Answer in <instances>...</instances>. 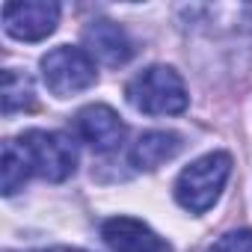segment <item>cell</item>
Here are the masks:
<instances>
[{"label": "cell", "mask_w": 252, "mask_h": 252, "mask_svg": "<svg viewBox=\"0 0 252 252\" xmlns=\"http://www.w3.org/2000/svg\"><path fill=\"white\" fill-rule=\"evenodd\" d=\"M125 95H128L134 110L146 116H175L187 110V101H190L181 74L169 65H152L140 71L125 86Z\"/></svg>", "instance_id": "6da1fadb"}, {"label": "cell", "mask_w": 252, "mask_h": 252, "mask_svg": "<svg viewBox=\"0 0 252 252\" xmlns=\"http://www.w3.org/2000/svg\"><path fill=\"white\" fill-rule=\"evenodd\" d=\"M231 175V158L225 152H211L193 160L175 181V199L190 214H205L222 193Z\"/></svg>", "instance_id": "7a4b0ae2"}, {"label": "cell", "mask_w": 252, "mask_h": 252, "mask_svg": "<svg viewBox=\"0 0 252 252\" xmlns=\"http://www.w3.org/2000/svg\"><path fill=\"white\" fill-rule=\"evenodd\" d=\"M18 143H21V149H24V155L30 160V169L39 178H45V181H54V184L65 181L74 172V166H77V149L60 131H39V128H33Z\"/></svg>", "instance_id": "3957f363"}, {"label": "cell", "mask_w": 252, "mask_h": 252, "mask_svg": "<svg viewBox=\"0 0 252 252\" xmlns=\"http://www.w3.org/2000/svg\"><path fill=\"white\" fill-rule=\"evenodd\" d=\"M42 77L57 98H68L89 89L98 74H95V60L83 48L60 45L42 57Z\"/></svg>", "instance_id": "277c9868"}, {"label": "cell", "mask_w": 252, "mask_h": 252, "mask_svg": "<svg viewBox=\"0 0 252 252\" xmlns=\"http://www.w3.org/2000/svg\"><path fill=\"white\" fill-rule=\"evenodd\" d=\"M60 6L51 0H24V3H6L3 6V27L12 39L21 42H39L48 39L57 30Z\"/></svg>", "instance_id": "5b68a950"}, {"label": "cell", "mask_w": 252, "mask_h": 252, "mask_svg": "<svg viewBox=\"0 0 252 252\" xmlns=\"http://www.w3.org/2000/svg\"><path fill=\"white\" fill-rule=\"evenodd\" d=\"M74 131L77 137L95 149V152H116L122 143H125V134H128V128H125V122L119 119V113L107 104H89L83 107L77 116H74Z\"/></svg>", "instance_id": "8992f818"}, {"label": "cell", "mask_w": 252, "mask_h": 252, "mask_svg": "<svg viewBox=\"0 0 252 252\" xmlns=\"http://www.w3.org/2000/svg\"><path fill=\"white\" fill-rule=\"evenodd\" d=\"M101 240L107 252H169L166 240H160L143 220L113 217L101 225Z\"/></svg>", "instance_id": "52a82bcc"}, {"label": "cell", "mask_w": 252, "mask_h": 252, "mask_svg": "<svg viewBox=\"0 0 252 252\" xmlns=\"http://www.w3.org/2000/svg\"><path fill=\"white\" fill-rule=\"evenodd\" d=\"M83 45H86V54L110 68L116 65H125L134 54V45L128 39L116 21H107V18H98V21H89L83 27Z\"/></svg>", "instance_id": "ba28073f"}, {"label": "cell", "mask_w": 252, "mask_h": 252, "mask_svg": "<svg viewBox=\"0 0 252 252\" xmlns=\"http://www.w3.org/2000/svg\"><path fill=\"white\" fill-rule=\"evenodd\" d=\"M178 152H181V137L175 131H146L131 149V163L137 169L152 172L166 160H172Z\"/></svg>", "instance_id": "9c48e42d"}, {"label": "cell", "mask_w": 252, "mask_h": 252, "mask_svg": "<svg viewBox=\"0 0 252 252\" xmlns=\"http://www.w3.org/2000/svg\"><path fill=\"white\" fill-rule=\"evenodd\" d=\"M30 175H33V169H30V160H27L21 143L6 140L3 143V196H15Z\"/></svg>", "instance_id": "30bf717a"}, {"label": "cell", "mask_w": 252, "mask_h": 252, "mask_svg": "<svg viewBox=\"0 0 252 252\" xmlns=\"http://www.w3.org/2000/svg\"><path fill=\"white\" fill-rule=\"evenodd\" d=\"M36 107V92L33 80L21 71H3V113L12 116L15 110H30Z\"/></svg>", "instance_id": "8fae6325"}, {"label": "cell", "mask_w": 252, "mask_h": 252, "mask_svg": "<svg viewBox=\"0 0 252 252\" xmlns=\"http://www.w3.org/2000/svg\"><path fill=\"white\" fill-rule=\"evenodd\" d=\"M211 252H252V228H237L222 234Z\"/></svg>", "instance_id": "7c38bea8"}, {"label": "cell", "mask_w": 252, "mask_h": 252, "mask_svg": "<svg viewBox=\"0 0 252 252\" xmlns=\"http://www.w3.org/2000/svg\"><path fill=\"white\" fill-rule=\"evenodd\" d=\"M48 252H83V249H71V246H54V249H48Z\"/></svg>", "instance_id": "4fadbf2b"}]
</instances>
